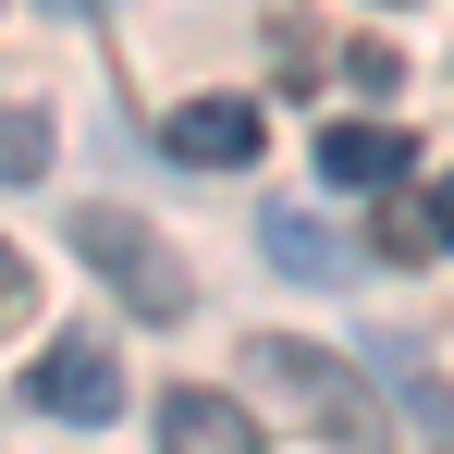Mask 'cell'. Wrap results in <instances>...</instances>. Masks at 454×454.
I'll list each match as a JSON object with an SVG mask.
<instances>
[{
	"mask_svg": "<svg viewBox=\"0 0 454 454\" xmlns=\"http://www.w3.org/2000/svg\"><path fill=\"white\" fill-rule=\"evenodd\" d=\"M50 172V111L25 98V111H0V184H37Z\"/></svg>",
	"mask_w": 454,
	"mask_h": 454,
	"instance_id": "obj_8",
	"label": "cell"
},
{
	"mask_svg": "<svg viewBox=\"0 0 454 454\" xmlns=\"http://www.w3.org/2000/svg\"><path fill=\"white\" fill-rule=\"evenodd\" d=\"M50 12H111V0H50Z\"/></svg>",
	"mask_w": 454,
	"mask_h": 454,
	"instance_id": "obj_13",
	"label": "cell"
},
{
	"mask_svg": "<svg viewBox=\"0 0 454 454\" xmlns=\"http://www.w3.org/2000/svg\"><path fill=\"white\" fill-rule=\"evenodd\" d=\"M246 380H258L283 418H307L332 454H380V393L356 380V356H319L307 332H258V344H246Z\"/></svg>",
	"mask_w": 454,
	"mask_h": 454,
	"instance_id": "obj_1",
	"label": "cell"
},
{
	"mask_svg": "<svg viewBox=\"0 0 454 454\" xmlns=\"http://www.w3.org/2000/svg\"><path fill=\"white\" fill-rule=\"evenodd\" d=\"M160 454H258V418L209 380H172L160 393Z\"/></svg>",
	"mask_w": 454,
	"mask_h": 454,
	"instance_id": "obj_5",
	"label": "cell"
},
{
	"mask_svg": "<svg viewBox=\"0 0 454 454\" xmlns=\"http://www.w3.org/2000/svg\"><path fill=\"white\" fill-rule=\"evenodd\" d=\"M307 160H319V184H344V197H380V184H393L418 148H405L393 123H319V148H307Z\"/></svg>",
	"mask_w": 454,
	"mask_h": 454,
	"instance_id": "obj_6",
	"label": "cell"
},
{
	"mask_svg": "<svg viewBox=\"0 0 454 454\" xmlns=\"http://www.w3.org/2000/svg\"><path fill=\"white\" fill-rule=\"evenodd\" d=\"M160 160L172 172H246L258 160V98H184L160 123Z\"/></svg>",
	"mask_w": 454,
	"mask_h": 454,
	"instance_id": "obj_4",
	"label": "cell"
},
{
	"mask_svg": "<svg viewBox=\"0 0 454 454\" xmlns=\"http://www.w3.org/2000/svg\"><path fill=\"white\" fill-rule=\"evenodd\" d=\"M380 12H393V0H380Z\"/></svg>",
	"mask_w": 454,
	"mask_h": 454,
	"instance_id": "obj_14",
	"label": "cell"
},
{
	"mask_svg": "<svg viewBox=\"0 0 454 454\" xmlns=\"http://www.w3.org/2000/svg\"><path fill=\"white\" fill-rule=\"evenodd\" d=\"M430 246H454V172L430 184Z\"/></svg>",
	"mask_w": 454,
	"mask_h": 454,
	"instance_id": "obj_12",
	"label": "cell"
},
{
	"mask_svg": "<svg viewBox=\"0 0 454 454\" xmlns=\"http://www.w3.org/2000/svg\"><path fill=\"white\" fill-rule=\"evenodd\" d=\"M430 246V209H380V258H418Z\"/></svg>",
	"mask_w": 454,
	"mask_h": 454,
	"instance_id": "obj_10",
	"label": "cell"
},
{
	"mask_svg": "<svg viewBox=\"0 0 454 454\" xmlns=\"http://www.w3.org/2000/svg\"><path fill=\"white\" fill-rule=\"evenodd\" d=\"M12 307H37V270H25V246H0V319Z\"/></svg>",
	"mask_w": 454,
	"mask_h": 454,
	"instance_id": "obj_11",
	"label": "cell"
},
{
	"mask_svg": "<svg viewBox=\"0 0 454 454\" xmlns=\"http://www.w3.org/2000/svg\"><path fill=\"white\" fill-rule=\"evenodd\" d=\"M258 246H270V270H283V283H332V270H344V233L319 222V209H270Z\"/></svg>",
	"mask_w": 454,
	"mask_h": 454,
	"instance_id": "obj_7",
	"label": "cell"
},
{
	"mask_svg": "<svg viewBox=\"0 0 454 454\" xmlns=\"http://www.w3.org/2000/svg\"><path fill=\"white\" fill-rule=\"evenodd\" d=\"M74 258L136 307V319H184V307H197V270L172 258V233L136 222V209H111V197H86V209H74Z\"/></svg>",
	"mask_w": 454,
	"mask_h": 454,
	"instance_id": "obj_2",
	"label": "cell"
},
{
	"mask_svg": "<svg viewBox=\"0 0 454 454\" xmlns=\"http://www.w3.org/2000/svg\"><path fill=\"white\" fill-rule=\"evenodd\" d=\"M332 74L356 86V98H393V86H405V50H393V37H344V50H332Z\"/></svg>",
	"mask_w": 454,
	"mask_h": 454,
	"instance_id": "obj_9",
	"label": "cell"
},
{
	"mask_svg": "<svg viewBox=\"0 0 454 454\" xmlns=\"http://www.w3.org/2000/svg\"><path fill=\"white\" fill-rule=\"evenodd\" d=\"M25 393H37L50 418H123V356H111L98 332H62V344L25 369Z\"/></svg>",
	"mask_w": 454,
	"mask_h": 454,
	"instance_id": "obj_3",
	"label": "cell"
}]
</instances>
